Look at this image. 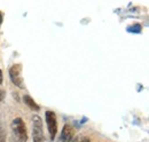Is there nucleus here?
Masks as SVG:
<instances>
[{"mask_svg":"<svg viewBox=\"0 0 149 142\" xmlns=\"http://www.w3.org/2000/svg\"><path fill=\"white\" fill-rule=\"evenodd\" d=\"M12 131L19 142H26L28 141V132H26V126L24 124L22 118H15L12 122Z\"/></svg>","mask_w":149,"mask_h":142,"instance_id":"1","label":"nucleus"},{"mask_svg":"<svg viewBox=\"0 0 149 142\" xmlns=\"http://www.w3.org/2000/svg\"><path fill=\"white\" fill-rule=\"evenodd\" d=\"M22 64L21 63H16V64H13L10 68H9V78L12 80V83L19 87V88L23 89L24 88V80H23V77H22Z\"/></svg>","mask_w":149,"mask_h":142,"instance_id":"2","label":"nucleus"},{"mask_svg":"<svg viewBox=\"0 0 149 142\" xmlns=\"http://www.w3.org/2000/svg\"><path fill=\"white\" fill-rule=\"evenodd\" d=\"M32 139L33 142H44L42 119L39 116H33L32 118Z\"/></svg>","mask_w":149,"mask_h":142,"instance_id":"3","label":"nucleus"},{"mask_svg":"<svg viewBox=\"0 0 149 142\" xmlns=\"http://www.w3.org/2000/svg\"><path fill=\"white\" fill-rule=\"evenodd\" d=\"M45 119H46V124H47V129L48 133L51 135V140H54L57 133V120H56L55 112L47 110L45 112Z\"/></svg>","mask_w":149,"mask_h":142,"instance_id":"4","label":"nucleus"},{"mask_svg":"<svg viewBox=\"0 0 149 142\" xmlns=\"http://www.w3.org/2000/svg\"><path fill=\"white\" fill-rule=\"evenodd\" d=\"M74 136V127L70 124H65L61 132V142H71Z\"/></svg>","mask_w":149,"mask_h":142,"instance_id":"5","label":"nucleus"},{"mask_svg":"<svg viewBox=\"0 0 149 142\" xmlns=\"http://www.w3.org/2000/svg\"><path fill=\"white\" fill-rule=\"evenodd\" d=\"M23 101H24V103H25L26 106H29L31 110H33V111H38V110L40 109V106L35 102V100H33L30 95H24V96H23Z\"/></svg>","mask_w":149,"mask_h":142,"instance_id":"6","label":"nucleus"},{"mask_svg":"<svg viewBox=\"0 0 149 142\" xmlns=\"http://www.w3.org/2000/svg\"><path fill=\"white\" fill-rule=\"evenodd\" d=\"M127 31L131 32V33H140L142 31V28H141L140 24L136 23V24H133V25L127 26Z\"/></svg>","mask_w":149,"mask_h":142,"instance_id":"7","label":"nucleus"},{"mask_svg":"<svg viewBox=\"0 0 149 142\" xmlns=\"http://www.w3.org/2000/svg\"><path fill=\"white\" fill-rule=\"evenodd\" d=\"M3 97H5V92L0 89V102H1L2 100H3Z\"/></svg>","mask_w":149,"mask_h":142,"instance_id":"8","label":"nucleus"},{"mask_svg":"<svg viewBox=\"0 0 149 142\" xmlns=\"http://www.w3.org/2000/svg\"><path fill=\"white\" fill-rule=\"evenodd\" d=\"M79 142H90V139L88 138H83Z\"/></svg>","mask_w":149,"mask_h":142,"instance_id":"9","label":"nucleus"},{"mask_svg":"<svg viewBox=\"0 0 149 142\" xmlns=\"http://www.w3.org/2000/svg\"><path fill=\"white\" fill-rule=\"evenodd\" d=\"M2 84V71L0 70V85Z\"/></svg>","mask_w":149,"mask_h":142,"instance_id":"10","label":"nucleus"},{"mask_svg":"<svg viewBox=\"0 0 149 142\" xmlns=\"http://www.w3.org/2000/svg\"><path fill=\"white\" fill-rule=\"evenodd\" d=\"M1 23H2V14H1V12H0V25H1Z\"/></svg>","mask_w":149,"mask_h":142,"instance_id":"11","label":"nucleus"}]
</instances>
